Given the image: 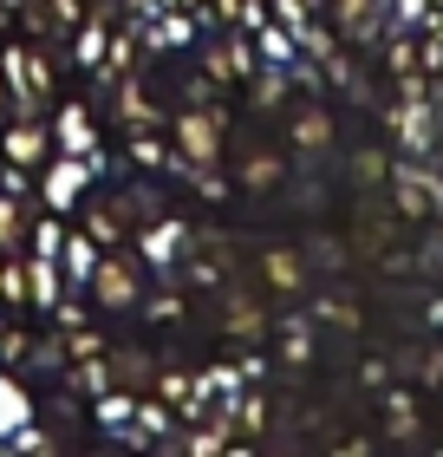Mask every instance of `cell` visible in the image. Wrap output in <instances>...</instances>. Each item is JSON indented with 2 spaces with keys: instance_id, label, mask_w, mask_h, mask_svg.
Instances as JSON below:
<instances>
[{
  "instance_id": "9c48e42d",
  "label": "cell",
  "mask_w": 443,
  "mask_h": 457,
  "mask_svg": "<svg viewBox=\"0 0 443 457\" xmlns=\"http://www.w3.org/2000/svg\"><path fill=\"white\" fill-rule=\"evenodd\" d=\"M176 242H183V228L176 222H157V236L144 242V255H151V262H176Z\"/></svg>"
},
{
  "instance_id": "277c9868",
  "label": "cell",
  "mask_w": 443,
  "mask_h": 457,
  "mask_svg": "<svg viewBox=\"0 0 443 457\" xmlns=\"http://www.w3.org/2000/svg\"><path fill=\"white\" fill-rule=\"evenodd\" d=\"M53 137L66 144V157H98V124H92V112H86V105H66V112H59Z\"/></svg>"
},
{
  "instance_id": "ac0fdd59",
  "label": "cell",
  "mask_w": 443,
  "mask_h": 457,
  "mask_svg": "<svg viewBox=\"0 0 443 457\" xmlns=\"http://www.w3.org/2000/svg\"><path fill=\"white\" fill-rule=\"evenodd\" d=\"M0 346H7V334H0Z\"/></svg>"
},
{
  "instance_id": "9a60e30c",
  "label": "cell",
  "mask_w": 443,
  "mask_h": 457,
  "mask_svg": "<svg viewBox=\"0 0 443 457\" xmlns=\"http://www.w3.org/2000/svg\"><path fill=\"white\" fill-rule=\"evenodd\" d=\"M131 157H137V163H151V170H157V163H163V144H157V137H137V144H131Z\"/></svg>"
},
{
  "instance_id": "5bb4252c",
  "label": "cell",
  "mask_w": 443,
  "mask_h": 457,
  "mask_svg": "<svg viewBox=\"0 0 443 457\" xmlns=\"http://www.w3.org/2000/svg\"><path fill=\"white\" fill-rule=\"evenodd\" d=\"M248 183H255V190H274V177H281V163L274 157H248V170H242Z\"/></svg>"
},
{
  "instance_id": "2e32d148",
  "label": "cell",
  "mask_w": 443,
  "mask_h": 457,
  "mask_svg": "<svg viewBox=\"0 0 443 457\" xmlns=\"http://www.w3.org/2000/svg\"><path fill=\"white\" fill-rule=\"evenodd\" d=\"M118 379H124V386H137V379H151V366H137L131 353H124V360H118Z\"/></svg>"
},
{
  "instance_id": "8fae6325",
  "label": "cell",
  "mask_w": 443,
  "mask_h": 457,
  "mask_svg": "<svg viewBox=\"0 0 443 457\" xmlns=\"http://www.w3.org/2000/svg\"><path fill=\"white\" fill-rule=\"evenodd\" d=\"M261 327H267V320L255 314V307H228V340H255Z\"/></svg>"
},
{
  "instance_id": "8992f818",
  "label": "cell",
  "mask_w": 443,
  "mask_h": 457,
  "mask_svg": "<svg viewBox=\"0 0 443 457\" xmlns=\"http://www.w3.org/2000/svg\"><path fill=\"white\" fill-rule=\"evenodd\" d=\"M33 242V222H27V196H0V255H20Z\"/></svg>"
},
{
  "instance_id": "e0dca14e",
  "label": "cell",
  "mask_w": 443,
  "mask_h": 457,
  "mask_svg": "<svg viewBox=\"0 0 443 457\" xmlns=\"http://www.w3.org/2000/svg\"><path fill=\"white\" fill-rule=\"evenodd\" d=\"M7 112H13V86H7V72H0V124H7Z\"/></svg>"
},
{
  "instance_id": "ba28073f",
  "label": "cell",
  "mask_w": 443,
  "mask_h": 457,
  "mask_svg": "<svg viewBox=\"0 0 443 457\" xmlns=\"http://www.w3.org/2000/svg\"><path fill=\"white\" fill-rule=\"evenodd\" d=\"M326 137H332V124H326L320 112H300V118H293V144H307V151H320Z\"/></svg>"
},
{
  "instance_id": "52a82bcc",
  "label": "cell",
  "mask_w": 443,
  "mask_h": 457,
  "mask_svg": "<svg viewBox=\"0 0 443 457\" xmlns=\"http://www.w3.org/2000/svg\"><path fill=\"white\" fill-rule=\"evenodd\" d=\"M53 295H59V268H53V255H33L27 262V301L33 307H59Z\"/></svg>"
},
{
  "instance_id": "3957f363",
  "label": "cell",
  "mask_w": 443,
  "mask_h": 457,
  "mask_svg": "<svg viewBox=\"0 0 443 457\" xmlns=\"http://www.w3.org/2000/svg\"><path fill=\"white\" fill-rule=\"evenodd\" d=\"M92 170H98V157L53 163V170H46V210H72V203H78V190L92 183Z\"/></svg>"
},
{
  "instance_id": "7a4b0ae2",
  "label": "cell",
  "mask_w": 443,
  "mask_h": 457,
  "mask_svg": "<svg viewBox=\"0 0 443 457\" xmlns=\"http://www.w3.org/2000/svg\"><path fill=\"white\" fill-rule=\"evenodd\" d=\"M176 144H183V163H189V170H209V163L222 157V112L189 105V112L176 118Z\"/></svg>"
},
{
  "instance_id": "7c38bea8",
  "label": "cell",
  "mask_w": 443,
  "mask_h": 457,
  "mask_svg": "<svg viewBox=\"0 0 443 457\" xmlns=\"http://www.w3.org/2000/svg\"><path fill=\"white\" fill-rule=\"evenodd\" d=\"M104 39H111L104 27H78V59H86V66H98V59H104Z\"/></svg>"
},
{
  "instance_id": "5b68a950",
  "label": "cell",
  "mask_w": 443,
  "mask_h": 457,
  "mask_svg": "<svg viewBox=\"0 0 443 457\" xmlns=\"http://www.w3.org/2000/svg\"><path fill=\"white\" fill-rule=\"evenodd\" d=\"M46 144H53V131L27 118V124H13V131H7V157L27 163V170H46Z\"/></svg>"
},
{
  "instance_id": "6da1fadb",
  "label": "cell",
  "mask_w": 443,
  "mask_h": 457,
  "mask_svg": "<svg viewBox=\"0 0 443 457\" xmlns=\"http://www.w3.org/2000/svg\"><path fill=\"white\" fill-rule=\"evenodd\" d=\"M92 301L98 307H137L144 301V281H137V262L124 255V248H104L98 255V268H92Z\"/></svg>"
},
{
  "instance_id": "30bf717a",
  "label": "cell",
  "mask_w": 443,
  "mask_h": 457,
  "mask_svg": "<svg viewBox=\"0 0 443 457\" xmlns=\"http://www.w3.org/2000/svg\"><path fill=\"white\" fill-rule=\"evenodd\" d=\"M267 281L274 287H300V262H293L287 248H274V255H267Z\"/></svg>"
},
{
  "instance_id": "4fadbf2b",
  "label": "cell",
  "mask_w": 443,
  "mask_h": 457,
  "mask_svg": "<svg viewBox=\"0 0 443 457\" xmlns=\"http://www.w3.org/2000/svg\"><path fill=\"white\" fill-rule=\"evenodd\" d=\"M20 419H27V399H20V386L0 379V425H20Z\"/></svg>"
}]
</instances>
